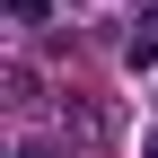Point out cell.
<instances>
[{
  "label": "cell",
  "mask_w": 158,
  "mask_h": 158,
  "mask_svg": "<svg viewBox=\"0 0 158 158\" xmlns=\"http://www.w3.org/2000/svg\"><path fill=\"white\" fill-rule=\"evenodd\" d=\"M9 18H18V27H35V18H44V0H9Z\"/></svg>",
  "instance_id": "6da1fadb"
},
{
  "label": "cell",
  "mask_w": 158,
  "mask_h": 158,
  "mask_svg": "<svg viewBox=\"0 0 158 158\" xmlns=\"http://www.w3.org/2000/svg\"><path fill=\"white\" fill-rule=\"evenodd\" d=\"M141 35H158V0H141Z\"/></svg>",
  "instance_id": "7a4b0ae2"
},
{
  "label": "cell",
  "mask_w": 158,
  "mask_h": 158,
  "mask_svg": "<svg viewBox=\"0 0 158 158\" xmlns=\"http://www.w3.org/2000/svg\"><path fill=\"white\" fill-rule=\"evenodd\" d=\"M18 158H62V149H53V141H27V149H18Z\"/></svg>",
  "instance_id": "3957f363"
},
{
  "label": "cell",
  "mask_w": 158,
  "mask_h": 158,
  "mask_svg": "<svg viewBox=\"0 0 158 158\" xmlns=\"http://www.w3.org/2000/svg\"><path fill=\"white\" fill-rule=\"evenodd\" d=\"M141 158H158V141H141Z\"/></svg>",
  "instance_id": "277c9868"
}]
</instances>
